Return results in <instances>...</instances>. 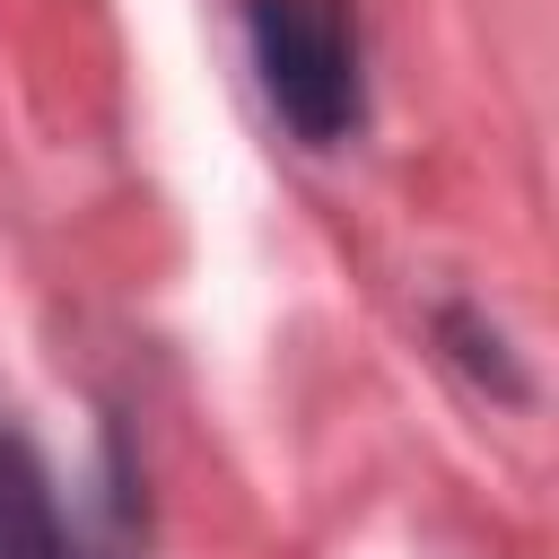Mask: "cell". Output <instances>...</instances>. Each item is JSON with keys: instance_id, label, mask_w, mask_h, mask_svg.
I'll return each mask as SVG.
<instances>
[{"instance_id": "obj_1", "label": "cell", "mask_w": 559, "mask_h": 559, "mask_svg": "<svg viewBox=\"0 0 559 559\" xmlns=\"http://www.w3.org/2000/svg\"><path fill=\"white\" fill-rule=\"evenodd\" d=\"M245 35H253V70H262V96L288 122V140L341 148L367 114L349 0H245Z\"/></svg>"}, {"instance_id": "obj_2", "label": "cell", "mask_w": 559, "mask_h": 559, "mask_svg": "<svg viewBox=\"0 0 559 559\" xmlns=\"http://www.w3.org/2000/svg\"><path fill=\"white\" fill-rule=\"evenodd\" d=\"M0 559H79L61 489L17 428H0Z\"/></svg>"}, {"instance_id": "obj_3", "label": "cell", "mask_w": 559, "mask_h": 559, "mask_svg": "<svg viewBox=\"0 0 559 559\" xmlns=\"http://www.w3.org/2000/svg\"><path fill=\"white\" fill-rule=\"evenodd\" d=\"M437 341L454 349V367L472 376V384H489L498 402H524L533 384H524V367H515V349H507V332L498 323H480V306H445L437 314Z\"/></svg>"}]
</instances>
